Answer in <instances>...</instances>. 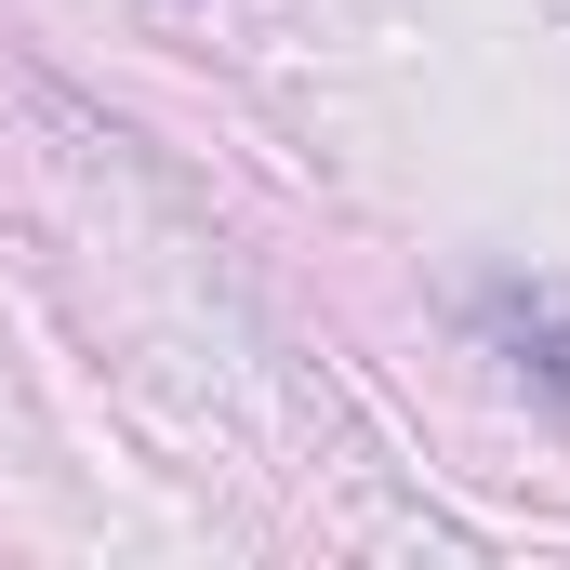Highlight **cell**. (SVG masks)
<instances>
[{
    "label": "cell",
    "mask_w": 570,
    "mask_h": 570,
    "mask_svg": "<svg viewBox=\"0 0 570 570\" xmlns=\"http://www.w3.org/2000/svg\"><path fill=\"white\" fill-rule=\"evenodd\" d=\"M478 318H491V332H504V345H518V358H531V372H544V385H558V399H570V318H558V305H544V292L491 279V292H478Z\"/></svg>",
    "instance_id": "obj_1"
}]
</instances>
